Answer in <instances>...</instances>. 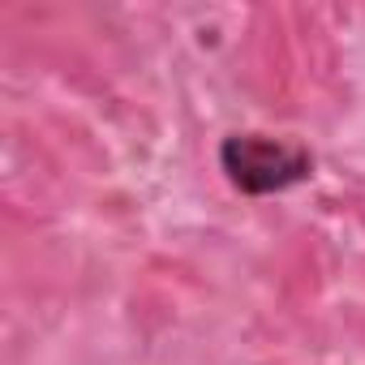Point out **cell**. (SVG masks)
I'll use <instances>...</instances> for the list:
<instances>
[{"label": "cell", "mask_w": 365, "mask_h": 365, "mask_svg": "<svg viewBox=\"0 0 365 365\" xmlns=\"http://www.w3.org/2000/svg\"><path fill=\"white\" fill-rule=\"evenodd\" d=\"M220 168L232 180V190L250 198L284 194L314 176V155L301 142L267 138V133H228L220 142Z\"/></svg>", "instance_id": "obj_1"}]
</instances>
